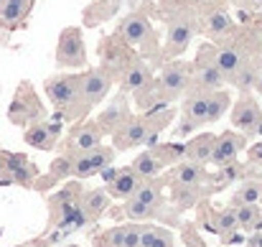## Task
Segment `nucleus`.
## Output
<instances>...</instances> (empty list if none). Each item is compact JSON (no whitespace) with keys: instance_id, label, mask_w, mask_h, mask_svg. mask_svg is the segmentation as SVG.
Returning <instances> with one entry per match:
<instances>
[{"instance_id":"4c0bfd02","label":"nucleus","mask_w":262,"mask_h":247,"mask_svg":"<svg viewBox=\"0 0 262 247\" xmlns=\"http://www.w3.org/2000/svg\"><path fill=\"white\" fill-rule=\"evenodd\" d=\"M250 158H252L255 163H262V143L260 146H255V148L250 151Z\"/></svg>"},{"instance_id":"2f4dec72","label":"nucleus","mask_w":262,"mask_h":247,"mask_svg":"<svg viewBox=\"0 0 262 247\" xmlns=\"http://www.w3.org/2000/svg\"><path fill=\"white\" fill-rule=\"evenodd\" d=\"M229 26H232V20H229V15H227V13H222V10L211 13V15H209V20H206V28H209V33H214V36L224 33Z\"/></svg>"},{"instance_id":"c85d7f7f","label":"nucleus","mask_w":262,"mask_h":247,"mask_svg":"<svg viewBox=\"0 0 262 247\" xmlns=\"http://www.w3.org/2000/svg\"><path fill=\"white\" fill-rule=\"evenodd\" d=\"M107 191H102V189H97V191H89L87 199H84V212H87L89 217H97L104 207H107Z\"/></svg>"},{"instance_id":"393cba45","label":"nucleus","mask_w":262,"mask_h":247,"mask_svg":"<svg viewBox=\"0 0 262 247\" xmlns=\"http://www.w3.org/2000/svg\"><path fill=\"white\" fill-rule=\"evenodd\" d=\"M89 214L84 212V207H79V204H67V209H64V217H61V227L64 230H82L84 224H87Z\"/></svg>"},{"instance_id":"dca6fc26","label":"nucleus","mask_w":262,"mask_h":247,"mask_svg":"<svg viewBox=\"0 0 262 247\" xmlns=\"http://www.w3.org/2000/svg\"><path fill=\"white\" fill-rule=\"evenodd\" d=\"M138 186H140V176H138L133 168H120V173L110 181V194L125 199V196H130Z\"/></svg>"},{"instance_id":"ea45409f","label":"nucleus","mask_w":262,"mask_h":247,"mask_svg":"<svg viewBox=\"0 0 262 247\" xmlns=\"http://www.w3.org/2000/svg\"><path fill=\"white\" fill-rule=\"evenodd\" d=\"M250 247H262V232H255L250 237Z\"/></svg>"},{"instance_id":"412c9836","label":"nucleus","mask_w":262,"mask_h":247,"mask_svg":"<svg viewBox=\"0 0 262 247\" xmlns=\"http://www.w3.org/2000/svg\"><path fill=\"white\" fill-rule=\"evenodd\" d=\"M227 107H229V94L227 92H222V89L209 92V97H206V122H216L224 115Z\"/></svg>"},{"instance_id":"a878e982","label":"nucleus","mask_w":262,"mask_h":247,"mask_svg":"<svg viewBox=\"0 0 262 247\" xmlns=\"http://www.w3.org/2000/svg\"><path fill=\"white\" fill-rule=\"evenodd\" d=\"M257 201H262V186L260 183H247L232 196V209H237L242 204H257Z\"/></svg>"},{"instance_id":"9b49d317","label":"nucleus","mask_w":262,"mask_h":247,"mask_svg":"<svg viewBox=\"0 0 262 247\" xmlns=\"http://www.w3.org/2000/svg\"><path fill=\"white\" fill-rule=\"evenodd\" d=\"M191 36H193V26H191L188 18H176V20H171V26H168V44H166L168 54L171 56L183 54V49L191 44Z\"/></svg>"},{"instance_id":"79ce46f5","label":"nucleus","mask_w":262,"mask_h":247,"mask_svg":"<svg viewBox=\"0 0 262 247\" xmlns=\"http://www.w3.org/2000/svg\"><path fill=\"white\" fill-rule=\"evenodd\" d=\"M72 247H74V245H72Z\"/></svg>"},{"instance_id":"39448f33","label":"nucleus","mask_w":262,"mask_h":247,"mask_svg":"<svg viewBox=\"0 0 262 247\" xmlns=\"http://www.w3.org/2000/svg\"><path fill=\"white\" fill-rule=\"evenodd\" d=\"M188 79H191V74H188V67H186L183 61L168 64V67L163 69V74H161V89H163V97H166V99L181 97L183 89L188 87Z\"/></svg>"},{"instance_id":"f3484780","label":"nucleus","mask_w":262,"mask_h":247,"mask_svg":"<svg viewBox=\"0 0 262 247\" xmlns=\"http://www.w3.org/2000/svg\"><path fill=\"white\" fill-rule=\"evenodd\" d=\"M211 148H214V135H199L196 140L188 143L186 158H191V163L196 166L211 163Z\"/></svg>"},{"instance_id":"f03ea898","label":"nucleus","mask_w":262,"mask_h":247,"mask_svg":"<svg viewBox=\"0 0 262 247\" xmlns=\"http://www.w3.org/2000/svg\"><path fill=\"white\" fill-rule=\"evenodd\" d=\"M43 89H46V97L51 99V105L56 110H69L79 99V77H74V74L49 77L43 82Z\"/></svg>"},{"instance_id":"0eeeda50","label":"nucleus","mask_w":262,"mask_h":247,"mask_svg":"<svg viewBox=\"0 0 262 247\" xmlns=\"http://www.w3.org/2000/svg\"><path fill=\"white\" fill-rule=\"evenodd\" d=\"M110 161H112V151L94 146V148L84 151V156H79V158L72 163L69 173H74L77 178H82V176H89V173H94V171H102Z\"/></svg>"},{"instance_id":"f257e3e1","label":"nucleus","mask_w":262,"mask_h":247,"mask_svg":"<svg viewBox=\"0 0 262 247\" xmlns=\"http://www.w3.org/2000/svg\"><path fill=\"white\" fill-rule=\"evenodd\" d=\"M56 64L59 67H72L79 69L87 64V49H84V38L82 31L69 26L61 31L59 36V46H56Z\"/></svg>"},{"instance_id":"e433bc0d","label":"nucleus","mask_w":262,"mask_h":247,"mask_svg":"<svg viewBox=\"0 0 262 247\" xmlns=\"http://www.w3.org/2000/svg\"><path fill=\"white\" fill-rule=\"evenodd\" d=\"M122 230H125V227H120V230H112V232H110V240H112V247H117V245H120V240H122Z\"/></svg>"},{"instance_id":"4be33fe9","label":"nucleus","mask_w":262,"mask_h":247,"mask_svg":"<svg viewBox=\"0 0 262 247\" xmlns=\"http://www.w3.org/2000/svg\"><path fill=\"white\" fill-rule=\"evenodd\" d=\"M72 146L77 148V151H89V148H94V146H99V128H94V125H84V128H79V130H74V135H72Z\"/></svg>"},{"instance_id":"4468645a","label":"nucleus","mask_w":262,"mask_h":247,"mask_svg":"<svg viewBox=\"0 0 262 247\" xmlns=\"http://www.w3.org/2000/svg\"><path fill=\"white\" fill-rule=\"evenodd\" d=\"M224 82H227V79H224V74L219 72V67L214 64V59H211V61L201 59V61L196 64V84H199V87L214 92V89H219Z\"/></svg>"},{"instance_id":"5701e85b","label":"nucleus","mask_w":262,"mask_h":247,"mask_svg":"<svg viewBox=\"0 0 262 247\" xmlns=\"http://www.w3.org/2000/svg\"><path fill=\"white\" fill-rule=\"evenodd\" d=\"M234 214H237V227H242V230H255L262 219V212L257 204H242L234 209Z\"/></svg>"},{"instance_id":"20e7f679","label":"nucleus","mask_w":262,"mask_h":247,"mask_svg":"<svg viewBox=\"0 0 262 247\" xmlns=\"http://www.w3.org/2000/svg\"><path fill=\"white\" fill-rule=\"evenodd\" d=\"M232 125L247 135H255L257 130H262V110L252 97L237 99V105L232 110Z\"/></svg>"},{"instance_id":"1a4fd4ad","label":"nucleus","mask_w":262,"mask_h":247,"mask_svg":"<svg viewBox=\"0 0 262 247\" xmlns=\"http://www.w3.org/2000/svg\"><path fill=\"white\" fill-rule=\"evenodd\" d=\"M120 36H122L127 44H133V46H143V44H148V41L153 38V31H150V23H148L145 15L133 13V15H127V18L120 23Z\"/></svg>"},{"instance_id":"473e14b6","label":"nucleus","mask_w":262,"mask_h":247,"mask_svg":"<svg viewBox=\"0 0 262 247\" xmlns=\"http://www.w3.org/2000/svg\"><path fill=\"white\" fill-rule=\"evenodd\" d=\"M130 196H133V199H138V201H143V204H150V207H156V204H158V189H156V186H150V183H140Z\"/></svg>"},{"instance_id":"f8f14e48","label":"nucleus","mask_w":262,"mask_h":247,"mask_svg":"<svg viewBox=\"0 0 262 247\" xmlns=\"http://www.w3.org/2000/svg\"><path fill=\"white\" fill-rule=\"evenodd\" d=\"M56 135H59V125H51V122H36L33 128H28V133H26V143L33 146V148H41V151H51L54 143H56Z\"/></svg>"},{"instance_id":"6e6552de","label":"nucleus","mask_w":262,"mask_h":247,"mask_svg":"<svg viewBox=\"0 0 262 247\" xmlns=\"http://www.w3.org/2000/svg\"><path fill=\"white\" fill-rule=\"evenodd\" d=\"M36 0H0V28H20Z\"/></svg>"},{"instance_id":"c9c22d12","label":"nucleus","mask_w":262,"mask_h":247,"mask_svg":"<svg viewBox=\"0 0 262 247\" xmlns=\"http://www.w3.org/2000/svg\"><path fill=\"white\" fill-rule=\"evenodd\" d=\"M117 247H140V227H125Z\"/></svg>"},{"instance_id":"72a5a7b5","label":"nucleus","mask_w":262,"mask_h":247,"mask_svg":"<svg viewBox=\"0 0 262 247\" xmlns=\"http://www.w3.org/2000/svg\"><path fill=\"white\" fill-rule=\"evenodd\" d=\"M125 212H127L130 219H145V217H150V214L156 212V207L143 204V201H138V199H130L127 207H125Z\"/></svg>"},{"instance_id":"6ab92c4d","label":"nucleus","mask_w":262,"mask_h":247,"mask_svg":"<svg viewBox=\"0 0 262 247\" xmlns=\"http://www.w3.org/2000/svg\"><path fill=\"white\" fill-rule=\"evenodd\" d=\"M257 72H260V64H255V61H242L229 77H227V82L234 84L237 89H250L252 84H255V77H257Z\"/></svg>"},{"instance_id":"2eb2a0df","label":"nucleus","mask_w":262,"mask_h":247,"mask_svg":"<svg viewBox=\"0 0 262 247\" xmlns=\"http://www.w3.org/2000/svg\"><path fill=\"white\" fill-rule=\"evenodd\" d=\"M206 97L209 94H193L183 102V117H186V130L204 125L206 122Z\"/></svg>"},{"instance_id":"a19ab883","label":"nucleus","mask_w":262,"mask_h":247,"mask_svg":"<svg viewBox=\"0 0 262 247\" xmlns=\"http://www.w3.org/2000/svg\"><path fill=\"white\" fill-rule=\"evenodd\" d=\"M252 87H257V92L262 94V67H260V72H257V77H255V84Z\"/></svg>"},{"instance_id":"aec40b11","label":"nucleus","mask_w":262,"mask_h":247,"mask_svg":"<svg viewBox=\"0 0 262 247\" xmlns=\"http://www.w3.org/2000/svg\"><path fill=\"white\" fill-rule=\"evenodd\" d=\"M140 247H173V235L163 227L140 230Z\"/></svg>"},{"instance_id":"9d476101","label":"nucleus","mask_w":262,"mask_h":247,"mask_svg":"<svg viewBox=\"0 0 262 247\" xmlns=\"http://www.w3.org/2000/svg\"><path fill=\"white\" fill-rule=\"evenodd\" d=\"M38 112H41V107H38V99H36V94L31 92V87H28V84H23V87L18 89V94H15V99H13L10 110H8L10 120L20 125V122H26L28 117L38 115Z\"/></svg>"},{"instance_id":"b1692460","label":"nucleus","mask_w":262,"mask_h":247,"mask_svg":"<svg viewBox=\"0 0 262 247\" xmlns=\"http://www.w3.org/2000/svg\"><path fill=\"white\" fill-rule=\"evenodd\" d=\"M150 135V125L145 120H133L127 122L125 133H122V146H138V143H145V138Z\"/></svg>"},{"instance_id":"423d86ee","label":"nucleus","mask_w":262,"mask_h":247,"mask_svg":"<svg viewBox=\"0 0 262 247\" xmlns=\"http://www.w3.org/2000/svg\"><path fill=\"white\" fill-rule=\"evenodd\" d=\"M245 148V138H239L237 133H232V130H227V133H222L219 138H214V148H211V163L216 166H229L234 158H237V153Z\"/></svg>"},{"instance_id":"c756f323","label":"nucleus","mask_w":262,"mask_h":247,"mask_svg":"<svg viewBox=\"0 0 262 247\" xmlns=\"http://www.w3.org/2000/svg\"><path fill=\"white\" fill-rule=\"evenodd\" d=\"M125 115H127V107H125V99L120 97L104 115H102V125L104 128H112V125H120L122 120H125Z\"/></svg>"},{"instance_id":"ddd939ff","label":"nucleus","mask_w":262,"mask_h":247,"mask_svg":"<svg viewBox=\"0 0 262 247\" xmlns=\"http://www.w3.org/2000/svg\"><path fill=\"white\" fill-rule=\"evenodd\" d=\"M153 84V77H150V69L143 64V61H133L125 72V89L135 92V94H143L148 87Z\"/></svg>"},{"instance_id":"f704fd0d","label":"nucleus","mask_w":262,"mask_h":247,"mask_svg":"<svg viewBox=\"0 0 262 247\" xmlns=\"http://www.w3.org/2000/svg\"><path fill=\"white\" fill-rule=\"evenodd\" d=\"M5 166L10 168V173H13L18 181H23V178H28V176H31V168H28V163H26V158H23V156H8Z\"/></svg>"},{"instance_id":"cd10ccee","label":"nucleus","mask_w":262,"mask_h":247,"mask_svg":"<svg viewBox=\"0 0 262 247\" xmlns=\"http://www.w3.org/2000/svg\"><path fill=\"white\" fill-rule=\"evenodd\" d=\"M199 178H201L199 166L191 163V161H188V163H183L178 171H176V183H178L181 189H196Z\"/></svg>"},{"instance_id":"58836bf2","label":"nucleus","mask_w":262,"mask_h":247,"mask_svg":"<svg viewBox=\"0 0 262 247\" xmlns=\"http://www.w3.org/2000/svg\"><path fill=\"white\" fill-rule=\"evenodd\" d=\"M117 173H120V168H107V171L102 168V176H104V181H107V183H110V181H112Z\"/></svg>"},{"instance_id":"7c9ffc66","label":"nucleus","mask_w":262,"mask_h":247,"mask_svg":"<svg viewBox=\"0 0 262 247\" xmlns=\"http://www.w3.org/2000/svg\"><path fill=\"white\" fill-rule=\"evenodd\" d=\"M216 232H222V235H227V232H232L234 227H237V214H234V209L229 207L227 212H222V214H216V219H214V224H211Z\"/></svg>"},{"instance_id":"a211bd4d","label":"nucleus","mask_w":262,"mask_h":247,"mask_svg":"<svg viewBox=\"0 0 262 247\" xmlns=\"http://www.w3.org/2000/svg\"><path fill=\"white\" fill-rule=\"evenodd\" d=\"M245 61V56H242V51L239 49H232V46H227V49H219V51H214V64L219 67V72L224 74V79L239 67Z\"/></svg>"},{"instance_id":"7ed1b4c3","label":"nucleus","mask_w":262,"mask_h":247,"mask_svg":"<svg viewBox=\"0 0 262 247\" xmlns=\"http://www.w3.org/2000/svg\"><path fill=\"white\" fill-rule=\"evenodd\" d=\"M112 87V74L107 69H92L87 74L79 77V102L84 105V110L92 105H99L107 92Z\"/></svg>"},{"instance_id":"bb28decb","label":"nucleus","mask_w":262,"mask_h":247,"mask_svg":"<svg viewBox=\"0 0 262 247\" xmlns=\"http://www.w3.org/2000/svg\"><path fill=\"white\" fill-rule=\"evenodd\" d=\"M133 171H135L140 178H150V176H156V173L161 171V161H156L153 153H140V156L135 158V163H133Z\"/></svg>"}]
</instances>
